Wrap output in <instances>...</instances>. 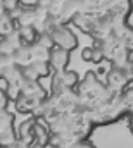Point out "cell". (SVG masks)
<instances>
[{
	"label": "cell",
	"instance_id": "6da1fadb",
	"mask_svg": "<svg viewBox=\"0 0 133 148\" xmlns=\"http://www.w3.org/2000/svg\"><path fill=\"white\" fill-rule=\"evenodd\" d=\"M16 3H17V0H3V9L5 10H12L16 7Z\"/></svg>",
	"mask_w": 133,
	"mask_h": 148
},
{
	"label": "cell",
	"instance_id": "7a4b0ae2",
	"mask_svg": "<svg viewBox=\"0 0 133 148\" xmlns=\"http://www.w3.org/2000/svg\"><path fill=\"white\" fill-rule=\"evenodd\" d=\"M5 107V95H3V91H0V110Z\"/></svg>",
	"mask_w": 133,
	"mask_h": 148
},
{
	"label": "cell",
	"instance_id": "3957f363",
	"mask_svg": "<svg viewBox=\"0 0 133 148\" xmlns=\"http://www.w3.org/2000/svg\"><path fill=\"white\" fill-rule=\"evenodd\" d=\"M2 10H3V0H0V14H2Z\"/></svg>",
	"mask_w": 133,
	"mask_h": 148
}]
</instances>
